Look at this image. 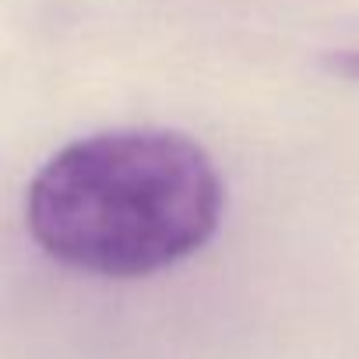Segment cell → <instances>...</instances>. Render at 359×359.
<instances>
[{
    "instance_id": "cell-2",
    "label": "cell",
    "mask_w": 359,
    "mask_h": 359,
    "mask_svg": "<svg viewBox=\"0 0 359 359\" xmlns=\"http://www.w3.org/2000/svg\"><path fill=\"white\" fill-rule=\"evenodd\" d=\"M327 71H334V74H341V78L359 85V50H334V53H327Z\"/></svg>"
},
{
    "instance_id": "cell-1",
    "label": "cell",
    "mask_w": 359,
    "mask_h": 359,
    "mask_svg": "<svg viewBox=\"0 0 359 359\" xmlns=\"http://www.w3.org/2000/svg\"><path fill=\"white\" fill-rule=\"evenodd\" d=\"M226 187L187 134L130 127L60 148L32 180L25 222L60 264L141 278L198 254L219 229Z\"/></svg>"
}]
</instances>
